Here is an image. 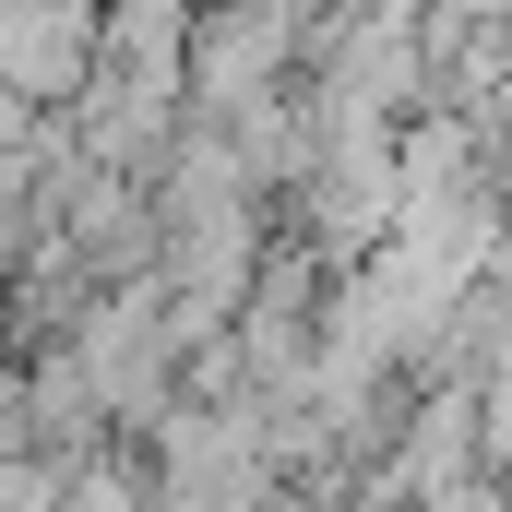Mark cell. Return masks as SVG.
<instances>
[{"mask_svg": "<svg viewBox=\"0 0 512 512\" xmlns=\"http://www.w3.org/2000/svg\"><path fill=\"white\" fill-rule=\"evenodd\" d=\"M179 48H191V0H96V60L108 72L179 84Z\"/></svg>", "mask_w": 512, "mask_h": 512, "instance_id": "obj_2", "label": "cell"}, {"mask_svg": "<svg viewBox=\"0 0 512 512\" xmlns=\"http://www.w3.org/2000/svg\"><path fill=\"white\" fill-rule=\"evenodd\" d=\"M96 72V0H0V84L60 108Z\"/></svg>", "mask_w": 512, "mask_h": 512, "instance_id": "obj_1", "label": "cell"}]
</instances>
